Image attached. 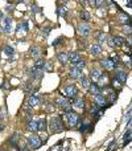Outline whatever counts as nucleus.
I'll return each instance as SVG.
<instances>
[{"label": "nucleus", "instance_id": "nucleus-40", "mask_svg": "<svg viewBox=\"0 0 132 151\" xmlns=\"http://www.w3.org/2000/svg\"><path fill=\"white\" fill-rule=\"evenodd\" d=\"M45 70H46V72H52L53 70V64L52 63H46V64H45Z\"/></svg>", "mask_w": 132, "mask_h": 151}, {"label": "nucleus", "instance_id": "nucleus-46", "mask_svg": "<svg viewBox=\"0 0 132 151\" xmlns=\"http://www.w3.org/2000/svg\"><path fill=\"white\" fill-rule=\"evenodd\" d=\"M21 29H24V28H23V23H20L17 27H16V31H17V32H20Z\"/></svg>", "mask_w": 132, "mask_h": 151}, {"label": "nucleus", "instance_id": "nucleus-21", "mask_svg": "<svg viewBox=\"0 0 132 151\" xmlns=\"http://www.w3.org/2000/svg\"><path fill=\"white\" fill-rule=\"evenodd\" d=\"M73 105H74L75 107H78V109H85V99L81 98V97H78V98H75L74 101H73Z\"/></svg>", "mask_w": 132, "mask_h": 151}, {"label": "nucleus", "instance_id": "nucleus-58", "mask_svg": "<svg viewBox=\"0 0 132 151\" xmlns=\"http://www.w3.org/2000/svg\"><path fill=\"white\" fill-rule=\"evenodd\" d=\"M8 1H11V0H8Z\"/></svg>", "mask_w": 132, "mask_h": 151}, {"label": "nucleus", "instance_id": "nucleus-3", "mask_svg": "<svg viewBox=\"0 0 132 151\" xmlns=\"http://www.w3.org/2000/svg\"><path fill=\"white\" fill-rule=\"evenodd\" d=\"M26 142H28L29 147H32V149H40V147H41V145L44 143V141H42L39 135H36V134L29 135L28 138H26Z\"/></svg>", "mask_w": 132, "mask_h": 151}, {"label": "nucleus", "instance_id": "nucleus-48", "mask_svg": "<svg viewBox=\"0 0 132 151\" xmlns=\"http://www.w3.org/2000/svg\"><path fill=\"white\" fill-rule=\"evenodd\" d=\"M78 1H79L82 5H87V0H78Z\"/></svg>", "mask_w": 132, "mask_h": 151}, {"label": "nucleus", "instance_id": "nucleus-42", "mask_svg": "<svg viewBox=\"0 0 132 151\" xmlns=\"http://www.w3.org/2000/svg\"><path fill=\"white\" fill-rule=\"evenodd\" d=\"M40 11H41V9H40V7H37L36 4L32 5V12H33V13H39Z\"/></svg>", "mask_w": 132, "mask_h": 151}, {"label": "nucleus", "instance_id": "nucleus-17", "mask_svg": "<svg viewBox=\"0 0 132 151\" xmlns=\"http://www.w3.org/2000/svg\"><path fill=\"white\" fill-rule=\"evenodd\" d=\"M82 58H81L79 53H75V52H71L69 53V61L71 63V65H74V64H77L78 61H81Z\"/></svg>", "mask_w": 132, "mask_h": 151}, {"label": "nucleus", "instance_id": "nucleus-29", "mask_svg": "<svg viewBox=\"0 0 132 151\" xmlns=\"http://www.w3.org/2000/svg\"><path fill=\"white\" fill-rule=\"evenodd\" d=\"M81 19H82L83 21H90L91 15L88 13V11H85V9H83L82 12H81Z\"/></svg>", "mask_w": 132, "mask_h": 151}, {"label": "nucleus", "instance_id": "nucleus-39", "mask_svg": "<svg viewBox=\"0 0 132 151\" xmlns=\"http://www.w3.org/2000/svg\"><path fill=\"white\" fill-rule=\"evenodd\" d=\"M120 83H122V82H120V81L118 80V78H116V80H114V81H112V86H114V88H118V89H119V90H120V89H122V85H120Z\"/></svg>", "mask_w": 132, "mask_h": 151}, {"label": "nucleus", "instance_id": "nucleus-8", "mask_svg": "<svg viewBox=\"0 0 132 151\" xmlns=\"http://www.w3.org/2000/svg\"><path fill=\"white\" fill-rule=\"evenodd\" d=\"M11 27H12V19L9 16L3 19V29L5 33H11Z\"/></svg>", "mask_w": 132, "mask_h": 151}, {"label": "nucleus", "instance_id": "nucleus-4", "mask_svg": "<svg viewBox=\"0 0 132 151\" xmlns=\"http://www.w3.org/2000/svg\"><path fill=\"white\" fill-rule=\"evenodd\" d=\"M66 121H67V125L70 126V127H75V126L79 123L81 121V117L78 114H75L74 111H70V113H66Z\"/></svg>", "mask_w": 132, "mask_h": 151}, {"label": "nucleus", "instance_id": "nucleus-28", "mask_svg": "<svg viewBox=\"0 0 132 151\" xmlns=\"http://www.w3.org/2000/svg\"><path fill=\"white\" fill-rule=\"evenodd\" d=\"M96 39H98L99 44H102V42H104L107 40V36H106L104 32H99V33H96Z\"/></svg>", "mask_w": 132, "mask_h": 151}, {"label": "nucleus", "instance_id": "nucleus-6", "mask_svg": "<svg viewBox=\"0 0 132 151\" xmlns=\"http://www.w3.org/2000/svg\"><path fill=\"white\" fill-rule=\"evenodd\" d=\"M65 93H66L67 98H74V96L77 94V86L73 85V83L66 85L65 86Z\"/></svg>", "mask_w": 132, "mask_h": 151}, {"label": "nucleus", "instance_id": "nucleus-52", "mask_svg": "<svg viewBox=\"0 0 132 151\" xmlns=\"http://www.w3.org/2000/svg\"><path fill=\"white\" fill-rule=\"evenodd\" d=\"M3 130H4V126H3V125H0V133H1Z\"/></svg>", "mask_w": 132, "mask_h": 151}, {"label": "nucleus", "instance_id": "nucleus-36", "mask_svg": "<svg viewBox=\"0 0 132 151\" xmlns=\"http://www.w3.org/2000/svg\"><path fill=\"white\" fill-rule=\"evenodd\" d=\"M85 65H86V63L83 60H81V61H78L77 64H74L73 65V68H78V69H82V68H85Z\"/></svg>", "mask_w": 132, "mask_h": 151}, {"label": "nucleus", "instance_id": "nucleus-24", "mask_svg": "<svg viewBox=\"0 0 132 151\" xmlns=\"http://www.w3.org/2000/svg\"><path fill=\"white\" fill-rule=\"evenodd\" d=\"M91 130H93V126H91L88 122H83L82 125H81V129H79V131L82 134L83 133H87V131H91Z\"/></svg>", "mask_w": 132, "mask_h": 151}, {"label": "nucleus", "instance_id": "nucleus-47", "mask_svg": "<svg viewBox=\"0 0 132 151\" xmlns=\"http://www.w3.org/2000/svg\"><path fill=\"white\" fill-rule=\"evenodd\" d=\"M53 105H48V107H46V111H52V110H54V107H52Z\"/></svg>", "mask_w": 132, "mask_h": 151}, {"label": "nucleus", "instance_id": "nucleus-25", "mask_svg": "<svg viewBox=\"0 0 132 151\" xmlns=\"http://www.w3.org/2000/svg\"><path fill=\"white\" fill-rule=\"evenodd\" d=\"M19 141H20V134H19V133H15L12 137H11V139H9V143L12 145V146H17Z\"/></svg>", "mask_w": 132, "mask_h": 151}, {"label": "nucleus", "instance_id": "nucleus-12", "mask_svg": "<svg viewBox=\"0 0 132 151\" xmlns=\"http://www.w3.org/2000/svg\"><path fill=\"white\" fill-rule=\"evenodd\" d=\"M118 20H119L120 24H131V17L127 15V13H119L118 15Z\"/></svg>", "mask_w": 132, "mask_h": 151}, {"label": "nucleus", "instance_id": "nucleus-55", "mask_svg": "<svg viewBox=\"0 0 132 151\" xmlns=\"http://www.w3.org/2000/svg\"><path fill=\"white\" fill-rule=\"evenodd\" d=\"M21 1H25V0H16V3H21Z\"/></svg>", "mask_w": 132, "mask_h": 151}, {"label": "nucleus", "instance_id": "nucleus-56", "mask_svg": "<svg viewBox=\"0 0 132 151\" xmlns=\"http://www.w3.org/2000/svg\"><path fill=\"white\" fill-rule=\"evenodd\" d=\"M3 31H4V29H3V27H0V32H3Z\"/></svg>", "mask_w": 132, "mask_h": 151}, {"label": "nucleus", "instance_id": "nucleus-9", "mask_svg": "<svg viewBox=\"0 0 132 151\" xmlns=\"http://www.w3.org/2000/svg\"><path fill=\"white\" fill-rule=\"evenodd\" d=\"M42 74H44V69H37V68H33L31 72V77L33 80H41L42 78Z\"/></svg>", "mask_w": 132, "mask_h": 151}, {"label": "nucleus", "instance_id": "nucleus-22", "mask_svg": "<svg viewBox=\"0 0 132 151\" xmlns=\"http://www.w3.org/2000/svg\"><path fill=\"white\" fill-rule=\"evenodd\" d=\"M79 83H81V86H82L83 89H86V90H88V88H90V81H88L87 77L81 76L79 77Z\"/></svg>", "mask_w": 132, "mask_h": 151}, {"label": "nucleus", "instance_id": "nucleus-50", "mask_svg": "<svg viewBox=\"0 0 132 151\" xmlns=\"http://www.w3.org/2000/svg\"><path fill=\"white\" fill-rule=\"evenodd\" d=\"M60 1H61V3H62V4H66V3H67V1H69V0H60Z\"/></svg>", "mask_w": 132, "mask_h": 151}, {"label": "nucleus", "instance_id": "nucleus-49", "mask_svg": "<svg viewBox=\"0 0 132 151\" xmlns=\"http://www.w3.org/2000/svg\"><path fill=\"white\" fill-rule=\"evenodd\" d=\"M20 151H31L28 149V147H23V149H20Z\"/></svg>", "mask_w": 132, "mask_h": 151}, {"label": "nucleus", "instance_id": "nucleus-31", "mask_svg": "<svg viewBox=\"0 0 132 151\" xmlns=\"http://www.w3.org/2000/svg\"><path fill=\"white\" fill-rule=\"evenodd\" d=\"M13 52H15V50H13V48L11 47V45H5V47H4V53L8 56V57L13 56Z\"/></svg>", "mask_w": 132, "mask_h": 151}, {"label": "nucleus", "instance_id": "nucleus-5", "mask_svg": "<svg viewBox=\"0 0 132 151\" xmlns=\"http://www.w3.org/2000/svg\"><path fill=\"white\" fill-rule=\"evenodd\" d=\"M101 65L103 66L106 70H114L116 64H115V61L112 60V58H104V60L101 61Z\"/></svg>", "mask_w": 132, "mask_h": 151}, {"label": "nucleus", "instance_id": "nucleus-7", "mask_svg": "<svg viewBox=\"0 0 132 151\" xmlns=\"http://www.w3.org/2000/svg\"><path fill=\"white\" fill-rule=\"evenodd\" d=\"M40 102H41V98H40V97H37V96H34V94H32V96L28 97V101H26V104H28V106L34 107V106H37Z\"/></svg>", "mask_w": 132, "mask_h": 151}, {"label": "nucleus", "instance_id": "nucleus-2", "mask_svg": "<svg viewBox=\"0 0 132 151\" xmlns=\"http://www.w3.org/2000/svg\"><path fill=\"white\" fill-rule=\"evenodd\" d=\"M77 32H78V35H79V36L87 37L88 35L91 33L90 24H88L87 21H82V23H79V24H78V27H77Z\"/></svg>", "mask_w": 132, "mask_h": 151}, {"label": "nucleus", "instance_id": "nucleus-45", "mask_svg": "<svg viewBox=\"0 0 132 151\" xmlns=\"http://www.w3.org/2000/svg\"><path fill=\"white\" fill-rule=\"evenodd\" d=\"M23 28H24V31H28V21H23Z\"/></svg>", "mask_w": 132, "mask_h": 151}, {"label": "nucleus", "instance_id": "nucleus-20", "mask_svg": "<svg viewBox=\"0 0 132 151\" xmlns=\"http://www.w3.org/2000/svg\"><path fill=\"white\" fill-rule=\"evenodd\" d=\"M90 76H91V78L94 80V82H98L99 78L102 77V73H101V70H99V69H91Z\"/></svg>", "mask_w": 132, "mask_h": 151}, {"label": "nucleus", "instance_id": "nucleus-10", "mask_svg": "<svg viewBox=\"0 0 132 151\" xmlns=\"http://www.w3.org/2000/svg\"><path fill=\"white\" fill-rule=\"evenodd\" d=\"M90 53H91L93 56L101 55V53H102V47H101V44H99V42H94V44L90 47Z\"/></svg>", "mask_w": 132, "mask_h": 151}, {"label": "nucleus", "instance_id": "nucleus-54", "mask_svg": "<svg viewBox=\"0 0 132 151\" xmlns=\"http://www.w3.org/2000/svg\"><path fill=\"white\" fill-rule=\"evenodd\" d=\"M130 44H131V47H132V35H131V39H130Z\"/></svg>", "mask_w": 132, "mask_h": 151}, {"label": "nucleus", "instance_id": "nucleus-16", "mask_svg": "<svg viewBox=\"0 0 132 151\" xmlns=\"http://www.w3.org/2000/svg\"><path fill=\"white\" fill-rule=\"evenodd\" d=\"M81 74H82L81 69H78V68H73L71 70H70V73H69V77L71 78V80H79Z\"/></svg>", "mask_w": 132, "mask_h": 151}, {"label": "nucleus", "instance_id": "nucleus-30", "mask_svg": "<svg viewBox=\"0 0 132 151\" xmlns=\"http://www.w3.org/2000/svg\"><path fill=\"white\" fill-rule=\"evenodd\" d=\"M37 123H39V130L40 131H45V130H46V121H45L44 118H42V119H40Z\"/></svg>", "mask_w": 132, "mask_h": 151}, {"label": "nucleus", "instance_id": "nucleus-11", "mask_svg": "<svg viewBox=\"0 0 132 151\" xmlns=\"http://www.w3.org/2000/svg\"><path fill=\"white\" fill-rule=\"evenodd\" d=\"M40 53H41V49H40V47H37V45H33V47H31V49H29V55H31L32 58H40Z\"/></svg>", "mask_w": 132, "mask_h": 151}, {"label": "nucleus", "instance_id": "nucleus-43", "mask_svg": "<svg viewBox=\"0 0 132 151\" xmlns=\"http://www.w3.org/2000/svg\"><path fill=\"white\" fill-rule=\"evenodd\" d=\"M131 115H132V111L130 110V111L127 113V114H126V118H124V122H128V121L131 119Z\"/></svg>", "mask_w": 132, "mask_h": 151}, {"label": "nucleus", "instance_id": "nucleus-33", "mask_svg": "<svg viewBox=\"0 0 132 151\" xmlns=\"http://www.w3.org/2000/svg\"><path fill=\"white\" fill-rule=\"evenodd\" d=\"M123 32H124L126 35H132V27H131V24H124L123 25Z\"/></svg>", "mask_w": 132, "mask_h": 151}, {"label": "nucleus", "instance_id": "nucleus-27", "mask_svg": "<svg viewBox=\"0 0 132 151\" xmlns=\"http://www.w3.org/2000/svg\"><path fill=\"white\" fill-rule=\"evenodd\" d=\"M57 15L60 16V17H66L67 16V9L65 7H58L57 8Z\"/></svg>", "mask_w": 132, "mask_h": 151}, {"label": "nucleus", "instance_id": "nucleus-53", "mask_svg": "<svg viewBox=\"0 0 132 151\" xmlns=\"http://www.w3.org/2000/svg\"><path fill=\"white\" fill-rule=\"evenodd\" d=\"M4 19V16H3V12H0V20H3Z\"/></svg>", "mask_w": 132, "mask_h": 151}, {"label": "nucleus", "instance_id": "nucleus-32", "mask_svg": "<svg viewBox=\"0 0 132 151\" xmlns=\"http://www.w3.org/2000/svg\"><path fill=\"white\" fill-rule=\"evenodd\" d=\"M101 105H98V104H95V105H93V107H91V110H90V114L91 115H96L99 113V109H101Z\"/></svg>", "mask_w": 132, "mask_h": 151}, {"label": "nucleus", "instance_id": "nucleus-51", "mask_svg": "<svg viewBox=\"0 0 132 151\" xmlns=\"http://www.w3.org/2000/svg\"><path fill=\"white\" fill-rule=\"evenodd\" d=\"M4 88H5V89L9 88V86H8V82H4Z\"/></svg>", "mask_w": 132, "mask_h": 151}, {"label": "nucleus", "instance_id": "nucleus-44", "mask_svg": "<svg viewBox=\"0 0 132 151\" xmlns=\"http://www.w3.org/2000/svg\"><path fill=\"white\" fill-rule=\"evenodd\" d=\"M5 9H7L8 12H12V11L15 9V7H13V5H7V7H5Z\"/></svg>", "mask_w": 132, "mask_h": 151}, {"label": "nucleus", "instance_id": "nucleus-18", "mask_svg": "<svg viewBox=\"0 0 132 151\" xmlns=\"http://www.w3.org/2000/svg\"><path fill=\"white\" fill-rule=\"evenodd\" d=\"M101 89H102V88L98 85V83L94 82V83H91V85H90V88H88V91H90L93 96H96V94L101 93Z\"/></svg>", "mask_w": 132, "mask_h": 151}, {"label": "nucleus", "instance_id": "nucleus-35", "mask_svg": "<svg viewBox=\"0 0 132 151\" xmlns=\"http://www.w3.org/2000/svg\"><path fill=\"white\" fill-rule=\"evenodd\" d=\"M116 98H118V96L114 93V91H111V93L108 94V101H110V104H114V102L116 101Z\"/></svg>", "mask_w": 132, "mask_h": 151}, {"label": "nucleus", "instance_id": "nucleus-26", "mask_svg": "<svg viewBox=\"0 0 132 151\" xmlns=\"http://www.w3.org/2000/svg\"><path fill=\"white\" fill-rule=\"evenodd\" d=\"M45 64H46V61H45V60H42V58H37L36 63H34V68L44 69L45 68Z\"/></svg>", "mask_w": 132, "mask_h": 151}, {"label": "nucleus", "instance_id": "nucleus-38", "mask_svg": "<svg viewBox=\"0 0 132 151\" xmlns=\"http://www.w3.org/2000/svg\"><path fill=\"white\" fill-rule=\"evenodd\" d=\"M107 44H108L111 48H114L115 47V37H111V36L107 37Z\"/></svg>", "mask_w": 132, "mask_h": 151}, {"label": "nucleus", "instance_id": "nucleus-41", "mask_svg": "<svg viewBox=\"0 0 132 151\" xmlns=\"http://www.w3.org/2000/svg\"><path fill=\"white\" fill-rule=\"evenodd\" d=\"M103 1H104V0H94V7H101V5L102 4H103Z\"/></svg>", "mask_w": 132, "mask_h": 151}, {"label": "nucleus", "instance_id": "nucleus-34", "mask_svg": "<svg viewBox=\"0 0 132 151\" xmlns=\"http://www.w3.org/2000/svg\"><path fill=\"white\" fill-rule=\"evenodd\" d=\"M123 44H124V39L123 37H119V36L115 37V47H122Z\"/></svg>", "mask_w": 132, "mask_h": 151}, {"label": "nucleus", "instance_id": "nucleus-15", "mask_svg": "<svg viewBox=\"0 0 132 151\" xmlns=\"http://www.w3.org/2000/svg\"><path fill=\"white\" fill-rule=\"evenodd\" d=\"M26 130L32 131V133L39 131V123H37L36 121H29V122L26 123Z\"/></svg>", "mask_w": 132, "mask_h": 151}, {"label": "nucleus", "instance_id": "nucleus-1", "mask_svg": "<svg viewBox=\"0 0 132 151\" xmlns=\"http://www.w3.org/2000/svg\"><path fill=\"white\" fill-rule=\"evenodd\" d=\"M49 127H50V133L52 134L62 133L64 131L62 117H52L50 118V122H49Z\"/></svg>", "mask_w": 132, "mask_h": 151}, {"label": "nucleus", "instance_id": "nucleus-57", "mask_svg": "<svg viewBox=\"0 0 132 151\" xmlns=\"http://www.w3.org/2000/svg\"><path fill=\"white\" fill-rule=\"evenodd\" d=\"M0 151H7V150H4V149H0Z\"/></svg>", "mask_w": 132, "mask_h": 151}, {"label": "nucleus", "instance_id": "nucleus-14", "mask_svg": "<svg viewBox=\"0 0 132 151\" xmlns=\"http://www.w3.org/2000/svg\"><path fill=\"white\" fill-rule=\"evenodd\" d=\"M57 58H58V61H60L62 65H66V64L69 63V53L60 52V53L57 55Z\"/></svg>", "mask_w": 132, "mask_h": 151}, {"label": "nucleus", "instance_id": "nucleus-13", "mask_svg": "<svg viewBox=\"0 0 132 151\" xmlns=\"http://www.w3.org/2000/svg\"><path fill=\"white\" fill-rule=\"evenodd\" d=\"M56 104L58 105L60 107H66L67 105H70V102H69V99L66 98V97H64V96H61V97H58L57 99H56Z\"/></svg>", "mask_w": 132, "mask_h": 151}, {"label": "nucleus", "instance_id": "nucleus-19", "mask_svg": "<svg viewBox=\"0 0 132 151\" xmlns=\"http://www.w3.org/2000/svg\"><path fill=\"white\" fill-rule=\"evenodd\" d=\"M116 78H118V80H119L122 83H124L126 81H127V78H128L127 72H124V70H118V72H116Z\"/></svg>", "mask_w": 132, "mask_h": 151}, {"label": "nucleus", "instance_id": "nucleus-23", "mask_svg": "<svg viewBox=\"0 0 132 151\" xmlns=\"http://www.w3.org/2000/svg\"><path fill=\"white\" fill-rule=\"evenodd\" d=\"M95 97V104H98V105H101L102 107L104 106V105H106V98H104V96L103 94H96V96H94Z\"/></svg>", "mask_w": 132, "mask_h": 151}, {"label": "nucleus", "instance_id": "nucleus-37", "mask_svg": "<svg viewBox=\"0 0 132 151\" xmlns=\"http://www.w3.org/2000/svg\"><path fill=\"white\" fill-rule=\"evenodd\" d=\"M49 32H50V28H49V27H46V28L41 29V36L45 39V37H48V36H49Z\"/></svg>", "mask_w": 132, "mask_h": 151}]
</instances>
